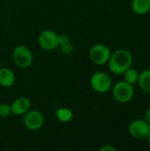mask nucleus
Listing matches in <instances>:
<instances>
[{"label":"nucleus","mask_w":150,"mask_h":151,"mask_svg":"<svg viewBox=\"0 0 150 151\" xmlns=\"http://www.w3.org/2000/svg\"><path fill=\"white\" fill-rule=\"evenodd\" d=\"M133 57L128 50L118 49L111 52L108 65L110 71L113 74L121 75L133 65Z\"/></svg>","instance_id":"obj_1"},{"label":"nucleus","mask_w":150,"mask_h":151,"mask_svg":"<svg viewBox=\"0 0 150 151\" xmlns=\"http://www.w3.org/2000/svg\"><path fill=\"white\" fill-rule=\"evenodd\" d=\"M112 96L119 104H127L132 101L134 96V88L132 84L120 81L112 86Z\"/></svg>","instance_id":"obj_2"},{"label":"nucleus","mask_w":150,"mask_h":151,"mask_svg":"<svg viewBox=\"0 0 150 151\" xmlns=\"http://www.w3.org/2000/svg\"><path fill=\"white\" fill-rule=\"evenodd\" d=\"M90 86L97 93H106L112 88V80L105 72H95L90 78Z\"/></svg>","instance_id":"obj_3"},{"label":"nucleus","mask_w":150,"mask_h":151,"mask_svg":"<svg viewBox=\"0 0 150 151\" xmlns=\"http://www.w3.org/2000/svg\"><path fill=\"white\" fill-rule=\"evenodd\" d=\"M111 55V49L103 43H98L91 47L88 52L89 59L92 63L97 65H103L108 63Z\"/></svg>","instance_id":"obj_4"},{"label":"nucleus","mask_w":150,"mask_h":151,"mask_svg":"<svg viewBox=\"0 0 150 151\" xmlns=\"http://www.w3.org/2000/svg\"><path fill=\"white\" fill-rule=\"evenodd\" d=\"M12 58L15 65L22 69H27L33 63V54L26 45H18L12 52Z\"/></svg>","instance_id":"obj_5"},{"label":"nucleus","mask_w":150,"mask_h":151,"mask_svg":"<svg viewBox=\"0 0 150 151\" xmlns=\"http://www.w3.org/2000/svg\"><path fill=\"white\" fill-rule=\"evenodd\" d=\"M149 133L150 125L145 119H134L128 126V134L135 140H145Z\"/></svg>","instance_id":"obj_6"},{"label":"nucleus","mask_w":150,"mask_h":151,"mask_svg":"<svg viewBox=\"0 0 150 151\" xmlns=\"http://www.w3.org/2000/svg\"><path fill=\"white\" fill-rule=\"evenodd\" d=\"M24 126L29 131H37L44 125V116L38 110H29L24 115Z\"/></svg>","instance_id":"obj_7"},{"label":"nucleus","mask_w":150,"mask_h":151,"mask_svg":"<svg viewBox=\"0 0 150 151\" xmlns=\"http://www.w3.org/2000/svg\"><path fill=\"white\" fill-rule=\"evenodd\" d=\"M38 43L40 47L45 50H53L59 46L58 35L53 30H43L38 36Z\"/></svg>","instance_id":"obj_8"},{"label":"nucleus","mask_w":150,"mask_h":151,"mask_svg":"<svg viewBox=\"0 0 150 151\" xmlns=\"http://www.w3.org/2000/svg\"><path fill=\"white\" fill-rule=\"evenodd\" d=\"M11 113L15 116L25 115L31 109V101L26 96L16 98L11 104Z\"/></svg>","instance_id":"obj_9"},{"label":"nucleus","mask_w":150,"mask_h":151,"mask_svg":"<svg viewBox=\"0 0 150 151\" xmlns=\"http://www.w3.org/2000/svg\"><path fill=\"white\" fill-rule=\"evenodd\" d=\"M16 77L12 70L7 67L0 68V85L4 88L12 87L15 83Z\"/></svg>","instance_id":"obj_10"},{"label":"nucleus","mask_w":150,"mask_h":151,"mask_svg":"<svg viewBox=\"0 0 150 151\" xmlns=\"http://www.w3.org/2000/svg\"><path fill=\"white\" fill-rule=\"evenodd\" d=\"M132 10L137 15H145L150 11V0H133Z\"/></svg>","instance_id":"obj_11"},{"label":"nucleus","mask_w":150,"mask_h":151,"mask_svg":"<svg viewBox=\"0 0 150 151\" xmlns=\"http://www.w3.org/2000/svg\"><path fill=\"white\" fill-rule=\"evenodd\" d=\"M137 84L144 93L150 94V69H145L140 73Z\"/></svg>","instance_id":"obj_12"},{"label":"nucleus","mask_w":150,"mask_h":151,"mask_svg":"<svg viewBox=\"0 0 150 151\" xmlns=\"http://www.w3.org/2000/svg\"><path fill=\"white\" fill-rule=\"evenodd\" d=\"M57 119L62 123H67L73 118V112L68 108H59L56 112Z\"/></svg>","instance_id":"obj_13"},{"label":"nucleus","mask_w":150,"mask_h":151,"mask_svg":"<svg viewBox=\"0 0 150 151\" xmlns=\"http://www.w3.org/2000/svg\"><path fill=\"white\" fill-rule=\"evenodd\" d=\"M139 74H140V73L136 69H134L131 66L126 71H125V73H123L124 81L133 85V84L137 83L138 79H139Z\"/></svg>","instance_id":"obj_14"},{"label":"nucleus","mask_w":150,"mask_h":151,"mask_svg":"<svg viewBox=\"0 0 150 151\" xmlns=\"http://www.w3.org/2000/svg\"><path fill=\"white\" fill-rule=\"evenodd\" d=\"M11 113V104L6 103L0 104V118H8Z\"/></svg>","instance_id":"obj_15"},{"label":"nucleus","mask_w":150,"mask_h":151,"mask_svg":"<svg viewBox=\"0 0 150 151\" xmlns=\"http://www.w3.org/2000/svg\"><path fill=\"white\" fill-rule=\"evenodd\" d=\"M69 44V37L68 35L62 34V35H58V45L59 46H65Z\"/></svg>","instance_id":"obj_16"},{"label":"nucleus","mask_w":150,"mask_h":151,"mask_svg":"<svg viewBox=\"0 0 150 151\" xmlns=\"http://www.w3.org/2000/svg\"><path fill=\"white\" fill-rule=\"evenodd\" d=\"M100 151H117V149L111 144H104L100 148Z\"/></svg>","instance_id":"obj_17"},{"label":"nucleus","mask_w":150,"mask_h":151,"mask_svg":"<svg viewBox=\"0 0 150 151\" xmlns=\"http://www.w3.org/2000/svg\"><path fill=\"white\" fill-rule=\"evenodd\" d=\"M145 119L149 123L150 125V106L147 109V111L145 112Z\"/></svg>","instance_id":"obj_18"},{"label":"nucleus","mask_w":150,"mask_h":151,"mask_svg":"<svg viewBox=\"0 0 150 151\" xmlns=\"http://www.w3.org/2000/svg\"><path fill=\"white\" fill-rule=\"evenodd\" d=\"M145 140L147 141V142H148V143L150 145V133L148 134V135H147V137H146V139H145Z\"/></svg>","instance_id":"obj_19"}]
</instances>
